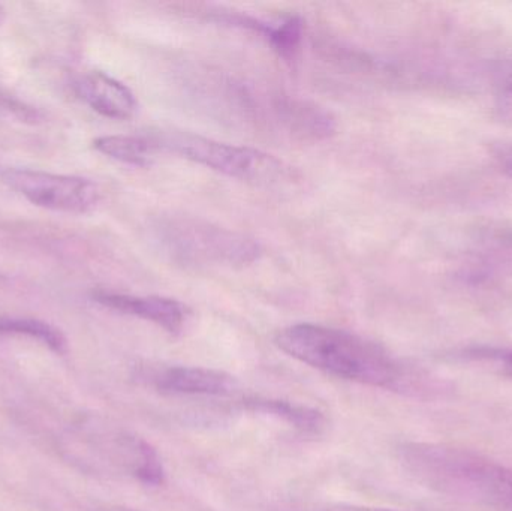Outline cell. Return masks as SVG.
I'll list each match as a JSON object with an SVG mask.
<instances>
[{
    "mask_svg": "<svg viewBox=\"0 0 512 511\" xmlns=\"http://www.w3.org/2000/svg\"><path fill=\"white\" fill-rule=\"evenodd\" d=\"M400 459L427 488L468 503L512 509V468L472 450L441 444H406Z\"/></svg>",
    "mask_w": 512,
    "mask_h": 511,
    "instance_id": "7a4b0ae2",
    "label": "cell"
},
{
    "mask_svg": "<svg viewBox=\"0 0 512 511\" xmlns=\"http://www.w3.org/2000/svg\"><path fill=\"white\" fill-rule=\"evenodd\" d=\"M0 335H21L41 342L57 354L66 353L68 341L59 327L29 317H0Z\"/></svg>",
    "mask_w": 512,
    "mask_h": 511,
    "instance_id": "7c38bea8",
    "label": "cell"
},
{
    "mask_svg": "<svg viewBox=\"0 0 512 511\" xmlns=\"http://www.w3.org/2000/svg\"><path fill=\"white\" fill-rule=\"evenodd\" d=\"M92 297L104 308L150 321L173 335L182 332L191 315L185 303L170 297L131 296L111 291H96Z\"/></svg>",
    "mask_w": 512,
    "mask_h": 511,
    "instance_id": "8992f818",
    "label": "cell"
},
{
    "mask_svg": "<svg viewBox=\"0 0 512 511\" xmlns=\"http://www.w3.org/2000/svg\"><path fill=\"white\" fill-rule=\"evenodd\" d=\"M93 147L102 155L134 165V167H149L155 161L158 147L149 135H105L93 140Z\"/></svg>",
    "mask_w": 512,
    "mask_h": 511,
    "instance_id": "30bf717a",
    "label": "cell"
},
{
    "mask_svg": "<svg viewBox=\"0 0 512 511\" xmlns=\"http://www.w3.org/2000/svg\"><path fill=\"white\" fill-rule=\"evenodd\" d=\"M499 239L502 240V243H504V245H507L508 248L512 249V231H505V233L502 234V236L499 237Z\"/></svg>",
    "mask_w": 512,
    "mask_h": 511,
    "instance_id": "e0dca14e",
    "label": "cell"
},
{
    "mask_svg": "<svg viewBox=\"0 0 512 511\" xmlns=\"http://www.w3.org/2000/svg\"><path fill=\"white\" fill-rule=\"evenodd\" d=\"M274 344L292 359L331 377L382 389H394L402 380L399 365L384 348L345 330L294 324L277 332Z\"/></svg>",
    "mask_w": 512,
    "mask_h": 511,
    "instance_id": "6da1fadb",
    "label": "cell"
},
{
    "mask_svg": "<svg viewBox=\"0 0 512 511\" xmlns=\"http://www.w3.org/2000/svg\"><path fill=\"white\" fill-rule=\"evenodd\" d=\"M119 511H128V510H119Z\"/></svg>",
    "mask_w": 512,
    "mask_h": 511,
    "instance_id": "ffe728a7",
    "label": "cell"
},
{
    "mask_svg": "<svg viewBox=\"0 0 512 511\" xmlns=\"http://www.w3.org/2000/svg\"><path fill=\"white\" fill-rule=\"evenodd\" d=\"M303 18L298 15H289L276 23L268 24L265 38L270 42L271 48L285 60L294 59L303 39Z\"/></svg>",
    "mask_w": 512,
    "mask_h": 511,
    "instance_id": "4fadbf2b",
    "label": "cell"
},
{
    "mask_svg": "<svg viewBox=\"0 0 512 511\" xmlns=\"http://www.w3.org/2000/svg\"><path fill=\"white\" fill-rule=\"evenodd\" d=\"M5 17H6L5 8H3L2 5H0V26H2L3 21H5Z\"/></svg>",
    "mask_w": 512,
    "mask_h": 511,
    "instance_id": "d6986e66",
    "label": "cell"
},
{
    "mask_svg": "<svg viewBox=\"0 0 512 511\" xmlns=\"http://www.w3.org/2000/svg\"><path fill=\"white\" fill-rule=\"evenodd\" d=\"M325 511H397L390 509H375V507H361V506H336L330 507Z\"/></svg>",
    "mask_w": 512,
    "mask_h": 511,
    "instance_id": "9a60e30c",
    "label": "cell"
},
{
    "mask_svg": "<svg viewBox=\"0 0 512 511\" xmlns=\"http://www.w3.org/2000/svg\"><path fill=\"white\" fill-rule=\"evenodd\" d=\"M153 386L165 393L189 396H225L234 392L231 375L197 366H170L156 372Z\"/></svg>",
    "mask_w": 512,
    "mask_h": 511,
    "instance_id": "ba28073f",
    "label": "cell"
},
{
    "mask_svg": "<svg viewBox=\"0 0 512 511\" xmlns=\"http://www.w3.org/2000/svg\"><path fill=\"white\" fill-rule=\"evenodd\" d=\"M487 357L498 360V362L501 363L502 368H504V371L512 377V350L487 353Z\"/></svg>",
    "mask_w": 512,
    "mask_h": 511,
    "instance_id": "5bb4252c",
    "label": "cell"
},
{
    "mask_svg": "<svg viewBox=\"0 0 512 511\" xmlns=\"http://www.w3.org/2000/svg\"><path fill=\"white\" fill-rule=\"evenodd\" d=\"M499 158H501L502 164H504V167L507 168V171H510L512 174V146L502 149Z\"/></svg>",
    "mask_w": 512,
    "mask_h": 511,
    "instance_id": "2e32d148",
    "label": "cell"
},
{
    "mask_svg": "<svg viewBox=\"0 0 512 511\" xmlns=\"http://www.w3.org/2000/svg\"><path fill=\"white\" fill-rule=\"evenodd\" d=\"M74 92L84 104L108 119L128 120L137 113L138 102L122 81L102 71H90L75 78Z\"/></svg>",
    "mask_w": 512,
    "mask_h": 511,
    "instance_id": "52a82bcc",
    "label": "cell"
},
{
    "mask_svg": "<svg viewBox=\"0 0 512 511\" xmlns=\"http://www.w3.org/2000/svg\"><path fill=\"white\" fill-rule=\"evenodd\" d=\"M505 87L512 92V68L508 71L507 77H505Z\"/></svg>",
    "mask_w": 512,
    "mask_h": 511,
    "instance_id": "ac0fdd59",
    "label": "cell"
},
{
    "mask_svg": "<svg viewBox=\"0 0 512 511\" xmlns=\"http://www.w3.org/2000/svg\"><path fill=\"white\" fill-rule=\"evenodd\" d=\"M0 179L30 203L53 212L84 215L101 203V189L84 177L8 168L0 173Z\"/></svg>",
    "mask_w": 512,
    "mask_h": 511,
    "instance_id": "5b68a950",
    "label": "cell"
},
{
    "mask_svg": "<svg viewBox=\"0 0 512 511\" xmlns=\"http://www.w3.org/2000/svg\"><path fill=\"white\" fill-rule=\"evenodd\" d=\"M280 122L301 138L322 140L336 131V122L324 108L300 99H282L276 104Z\"/></svg>",
    "mask_w": 512,
    "mask_h": 511,
    "instance_id": "9c48e42d",
    "label": "cell"
},
{
    "mask_svg": "<svg viewBox=\"0 0 512 511\" xmlns=\"http://www.w3.org/2000/svg\"><path fill=\"white\" fill-rule=\"evenodd\" d=\"M246 405L258 413L279 417L304 432H318L325 423L324 416L318 410L279 399L252 398L246 401Z\"/></svg>",
    "mask_w": 512,
    "mask_h": 511,
    "instance_id": "8fae6325",
    "label": "cell"
},
{
    "mask_svg": "<svg viewBox=\"0 0 512 511\" xmlns=\"http://www.w3.org/2000/svg\"><path fill=\"white\" fill-rule=\"evenodd\" d=\"M147 135L159 152L174 153L243 182L271 186L285 182L289 176L288 167L280 159L254 147L222 143L174 129L149 132Z\"/></svg>",
    "mask_w": 512,
    "mask_h": 511,
    "instance_id": "277c9868",
    "label": "cell"
},
{
    "mask_svg": "<svg viewBox=\"0 0 512 511\" xmlns=\"http://www.w3.org/2000/svg\"><path fill=\"white\" fill-rule=\"evenodd\" d=\"M150 231L158 251L185 267H243L261 255L252 237L188 216H164Z\"/></svg>",
    "mask_w": 512,
    "mask_h": 511,
    "instance_id": "3957f363",
    "label": "cell"
}]
</instances>
